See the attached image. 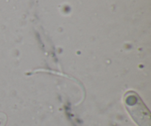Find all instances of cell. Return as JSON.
Wrapping results in <instances>:
<instances>
[{
    "label": "cell",
    "instance_id": "obj_1",
    "mask_svg": "<svg viewBox=\"0 0 151 126\" xmlns=\"http://www.w3.org/2000/svg\"><path fill=\"white\" fill-rule=\"evenodd\" d=\"M123 100L127 111L137 125L151 126L150 111L135 91H127Z\"/></svg>",
    "mask_w": 151,
    "mask_h": 126
},
{
    "label": "cell",
    "instance_id": "obj_2",
    "mask_svg": "<svg viewBox=\"0 0 151 126\" xmlns=\"http://www.w3.org/2000/svg\"><path fill=\"white\" fill-rule=\"evenodd\" d=\"M7 117L4 112H0V126H6Z\"/></svg>",
    "mask_w": 151,
    "mask_h": 126
}]
</instances>
